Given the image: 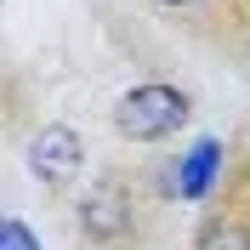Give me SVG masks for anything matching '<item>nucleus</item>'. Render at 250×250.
<instances>
[{
  "mask_svg": "<svg viewBox=\"0 0 250 250\" xmlns=\"http://www.w3.org/2000/svg\"><path fill=\"white\" fill-rule=\"evenodd\" d=\"M188 114H193L188 91L148 80V85H131V91L114 103V131H120L125 142H159V137H171L176 125H188Z\"/></svg>",
  "mask_w": 250,
  "mask_h": 250,
  "instance_id": "obj_1",
  "label": "nucleus"
},
{
  "mask_svg": "<svg viewBox=\"0 0 250 250\" xmlns=\"http://www.w3.org/2000/svg\"><path fill=\"white\" fill-rule=\"evenodd\" d=\"M80 159H85V142L68 125H46L29 142V171H34V182H46V188H68L80 176Z\"/></svg>",
  "mask_w": 250,
  "mask_h": 250,
  "instance_id": "obj_2",
  "label": "nucleus"
},
{
  "mask_svg": "<svg viewBox=\"0 0 250 250\" xmlns=\"http://www.w3.org/2000/svg\"><path fill=\"white\" fill-rule=\"evenodd\" d=\"M80 228L97 239V245H114V239L131 233V199H125L114 182L91 188L85 199H80Z\"/></svg>",
  "mask_w": 250,
  "mask_h": 250,
  "instance_id": "obj_3",
  "label": "nucleus"
},
{
  "mask_svg": "<svg viewBox=\"0 0 250 250\" xmlns=\"http://www.w3.org/2000/svg\"><path fill=\"white\" fill-rule=\"evenodd\" d=\"M216 171H222V142L199 137L182 159H176V193H182V199H205V193L216 188Z\"/></svg>",
  "mask_w": 250,
  "mask_h": 250,
  "instance_id": "obj_4",
  "label": "nucleus"
},
{
  "mask_svg": "<svg viewBox=\"0 0 250 250\" xmlns=\"http://www.w3.org/2000/svg\"><path fill=\"white\" fill-rule=\"evenodd\" d=\"M0 250H40V233L23 216H6L0 222Z\"/></svg>",
  "mask_w": 250,
  "mask_h": 250,
  "instance_id": "obj_5",
  "label": "nucleus"
},
{
  "mask_svg": "<svg viewBox=\"0 0 250 250\" xmlns=\"http://www.w3.org/2000/svg\"><path fill=\"white\" fill-rule=\"evenodd\" d=\"M199 250H250V233L245 228H210L199 239Z\"/></svg>",
  "mask_w": 250,
  "mask_h": 250,
  "instance_id": "obj_6",
  "label": "nucleus"
},
{
  "mask_svg": "<svg viewBox=\"0 0 250 250\" xmlns=\"http://www.w3.org/2000/svg\"><path fill=\"white\" fill-rule=\"evenodd\" d=\"M165 6H188V0H165Z\"/></svg>",
  "mask_w": 250,
  "mask_h": 250,
  "instance_id": "obj_7",
  "label": "nucleus"
}]
</instances>
